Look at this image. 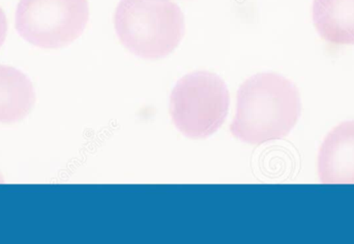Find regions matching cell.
<instances>
[{"instance_id":"cell-1","label":"cell","mask_w":354,"mask_h":244,"mask_svg":"<svg viewBox=\"0 0 354 244\" xmlns=\"http://www.w3.org/2000/svg\"><path fill=\"white\" fill-rule=\"evenodd\" d=\"M301 110V96L290 80L276 73H260L239 87L231 133L254 146L285 139Z\"/></svg>"},{"instance_id":"cell-2","label":"cell","mask_w":354,"mask_h":244,"mask_svg":"<svg viewBox=\"0 0 354 244\" xmlns=\"http://www.w3.org/2000/svg\"><path fill=\"white\" fill-rule=\"evenodd\" d=\"M113 22L122 45L147 60L169 55L185 35V16L174 0H120Z\"/></svg>"},{"instance_id":"cell-3","label":"cell","mask_w":354,"mask_h":244,"mask_svg":"<svg viewBox=\"0 0 354 244\" xmlns=\"http://www.w3.org/2000/svg\"><path fill=\"white\" fill-rule=\"evenodd\" d=\"M230 95L224 81L206 71L189 73L174 87L170 114L179 131L189 139L216 133L228 114Z\"/></svg>"},{"instance_id":"cell-4","label":"cell","mask_w":354,"mask_h":244,"mask_svg":"<svg viewBox=\"0 0 354 244\" xmlns=\"http://www.w3.org/2000/svg\"><path fill=\"white\" fill-rule=\"evenodd\" d=\"M88 19V0H20L16 28L28 43L57 49L76 41Z\"/></svg>"},{"instance_id":"cell-5","label":"cell","mask_w":354,"mask_h":244,"mask_svg":"<svg viewBox=\"0 0 354 244\" xmlns=\"http://www.w3.org/2000/svg\"><path fill=\"white\" fill-rule=\"evenodd\" d=\"M317 174L324 184H354V121L326 135L318 151Z\"/></svg>"},{"instance_id":"cell-6","label":"cell","mask_w":354,"mask_h":244,"mask_svg":"<svg viewBox=\"0 0 354 244\" xmlns=\"http://www.w3.org/2000/svg\"><path fill=\"white\" fill-rule=\"evenodd\" d=\"M313 22L332 45H354V0H314Z\"/></svg>"},{"instance_id":"cell-7","label":"cell","mask_w":354,"mask_h":244,"mask_svg":"<svg viewBox=\"0 0 354 244\" xmlns=\"http://www.w3.org/2000/svg\"><path fill=\"white\" fill-rule=\"evenodd\" d=\"M35 103L30 79L14 67L0 64V123L24 120Z\"/></svg>"},{"instance_id":"cell-8","label":"cell","mask_w":354,"mask_h":244,"mask_svg":"<svg viewBox=\"0 0 354 244\" xmlns=\"http://www.w3.org/2000/svg\"><path fill=\"white\" fill-rule=\"evenodd\" d=\"M6 33H8V21H6L3 10L0 8V47L6 40Z\"/></svg>"}]
</instances>
